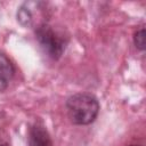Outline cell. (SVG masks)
<instances>
[{
	"mask_svg": "<svg viewBox=\"0 0 146 146\" xmlns=\"http://www.w3.org/2000/svg\"><path fill=\"white\" fill-rule=\"evenodd\" d=\"M66 110L72 123L87 125L96 120L99 112V103L92 94L78 92L67 98Z\"/></svg>",
	"mask_w": 146,
	"mask_h": 146,
	"instance_id": "6da1fadb",
	"label": "cell"
},
{
	"mask_svg": "<svg viewBox=\"0 0 146 146\" xmlns=\"http://www.w3.org/2000/svg\"><path fill=\"white\" fill-rule=\"evenodd\" d=\"M133 42H135V46L139 50L145 49V29H140L135 33Z\"/></svg>",
	"mask_w": 146,
	"mask_h": 146,
	"instance_id": "8992f818",
	"label": "cell"
},
{
	"mask_svg": "<svg viewBox=\"0 0 146 146\" xmlns=\"http://www.w3.org/2000/svg\"><path fill=\"white\" fill-rule=\"evenodd\" d=\"M131 146H139V145H131Z\"/></svg>",
	"mask_w": 146,
	"mask_h": 146,
	"instance_id": "ba28073f",
	"label": "cell"
},
{
	"mask_svg": "<svg viewBox=\"0 0 146 146\" xmlns=\"http://www.w3.org/2000/svg\"><path fill=\"white\" fill-rule=\"evenodd\" d=\"M29 146H54L51 138L42 123H34L29 130Z\"/></svg>",
	"mask_w": 146,
	"mask_h": 146,
	"instance_id": "3957f363",
	"label": "cell"
},
{
	"mask_svg": "<svg viewBox=\"0 0 146 146\" xmlns=\"http://www.w3.org/2000/svg\"><path fill=\"white\" fill-rule=\"evenodd\" d=\"M35 36L43 51L52 59H58L66 47V40L49 24L42 23L35 30Z\"/></svg>",
	"mask_w": 146,
	"mask_h": 146,
	"instance_id": "7a4b0ae2",
	"label": "cell"
},
{
	"mask_svg": "<svg viewBox=\"0 0 146 146\" xmlns=\"http://www.w3.org/2000/svg\"><path fill=\"white\" fill-rule=\"evenodd\" d=\"M17 21L23 25V26H30L33 22V15L30 10L29 3H24L17 11Z\"/></svg>",
	"mask_w": 146,
	"mask_h": 146,
	"instance_id": "5b68a950",
	"label": "cell"
},
{
	"mask_svg": "<svg viewBox=\"0 0 146 146\" xmlns=\"http://www.w3.org/2000/svg\"><path fill=\"white\" fill-rule=\"evenodd\" d=\"M14 74L15 68L13 63L5 54L0 52V91H3L8 88Z\"/></svg>",
	"mask_w": 146,
	"mask_h": 146,
	"instance_id": "277c9868",
	"label": "cell"
},
{
	"mask_svg": "<svg viewBox=\"0 0 146 146\" xmlns=\"http://www.w3.org/2000/svg\"><path fill=\"white\" fill-rule=\"evenodd\" d=\"M0 146H8L7 144H5V143H0Z\"/></svg>",
	"mask_w": 146,
	"mask_h": 146,
	"instance_id": "52a82bcc",
	"label": "cell"
}]
</instances>
